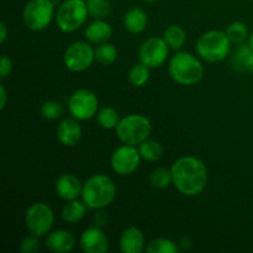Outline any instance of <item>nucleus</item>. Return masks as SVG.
Instances as JSON below:
<instances>
[{
	"mask_svg": "<svg viewBox=\"0 0 253 253\" xmlns=\"http://www.w3.org/2000/svg\"><path fill=\"white\" fill-rule=\"evenodd\" d=\"M173 185L187 197L199 195L208 184V168L202 160L185 156L175 161L170 167Z\"/></svg>",
	"mask_w": 253,
	"mask_h": 253,
	"instance_id": "1",
	"label": "nucleus"
},
{
	"mask_svg": "<svg viewBox=\"0 0 253 253\" xmlns=\"http://www.w3.org/2000/svg\"><path fill=\"white\" fill-rule=\"evenodd\" d=\"M116 185L109 175H91L83 184L82 200L89 209H105L115 199Z\"/></svg>",
	"mask_w": 253,
	"mask_h": 253,
	"instance_id": "2",
	"label": "nucleus"
},
{
	"mask_svg": "<svg viewBox=\"0 0 253 253\" xmlns=\"http://www.w3.org/2000/svg\"><path fill=\"white\" fill-rule=\"evenodd\" d=\"M169 76L180 85H194L199 83L204 74V67L198 57L189 52H178L168 64Z\"/></svg>",
	"mask_w": 253,
	"mask_h": 253,
	"instance_id": "3",
	"label": "nucleus"
},
{
	"mask_svg": "<svg viewBox=\"0 0 253 253\" xmlns=\"http://www.w3.org/2000/svg\"><path fill=\"white\" fill-rule=\"evenodd\" d=\"M231 44L226 32L210 30L199 37L197 42V52L204 61L216 63L224 61L229 56Z\"/></svg>",
	"mask_w": 253,
	"mask_h": 253,
	"instance_id": "4",
	"label": "nucleus"
},
{
	"mask_svg": "<svg viewBox=\"0 0 253 253\" xmlns=\"http://www.w3.org/2000/svg\"><path fill=\"white\" fill-rule=\"evenodd\" d=\"M115 130L116 136L124 145L138 146L150 137L152 125L146 116L131 114L121 119Z\"/></svg>",
	"mask_w": 253,
	"mask_h": 253,
	"instance_id": "5",
	"label": "nucleus"
},
{
	"mask_svg": "<svg viewBox=\"0 0 253 253\" xmlns=\"http://www.w3.org/2000/svg\"><path fill=\"white\" fill-rule=\"evenodd\" d=\"M85 0H64L56 12V24L62 32L72 34L85 24L88 19Z\"/></svg>",
	"mask_w": 253,
	"mask_h": 253,
	"instance_id": "6",
	"label": "nucleus"
},
{
	"mask_svg": "<svg viewBox=\"0 0 253 253\" xmlns=\"http://www.w3.org/2000/svg\"><path fill=\"white\" fill-rule=\"evenodd\" d=\"M54 16V4L51 0H30L22 12L24 24L32 31L47 29Z\"/></svg>",
	"mask_w": 253,
	"mask_h": 253,
	"instance_id": "7",
	"label": "nucleus"
},
{
	"mask_svg": "<svg viewBox=\"0 0 253 253\" xmlns=\"http://www.w3.org/2000/svg\"><path fill=\"white\" fill-rule=\"evenodd\" d=\"M54 224L53 210L46 203H35L25 214V225L30 234L46 236Z\"/></svg>",
	"mask_w": 253,
	"mask_h": 253,
	"instance_id": "8",
	"label": "nucleus"
},
{
	"mask_svg": "<svg viewBox=\"0 0 253 253\" xmlns=\"http://www.w3.org/2000/svg\"><path fill=\"white\" fill-rule=\"evenodd\" d=\"M68 109L77 120H89L96 116L99 111L98 96L89 89H78L69 98Z\"/></svg>",
	"mask_w": 253,
	"mask_h": 253,
	"instance_id": "9",
	"label": "nucleus"
},
{
	"mask_svg": "<svg viewBox=\"0 0 253 253\" xmlns=\"http://www.w3.org/2000/svg\"><path fill=\"white\" fill-rule=\"evenodd\" d=\"M95 61V48L89 42L77 41L66 49L63 63L72 72H84Z\"/></svg>",
	"mask_w": 253,
	"mask_h": 253,
	"instance_id": "10",
	"label": "nucleus"
},
{
	"mask_svg": "<svg viewBox=\"0 0 253 253\" xmlns=\"http://www.w3.org/2000/svg\"><path fill=\"white\" fill-rule=\"evenodd\" d=\"M169 49L163 37H151L141 44L138 57L141 63L146 64L148 68H157L167 61Z\"/></svg>",
	"mask_w": 253,
	"mask_h": 253,
	"instance_id": "11",
	"label": "nucleus"
},
{
	"mask_svg": "<svg viewBox=\"0 0 253 253\" xmlns=\"http://www.w3.org/2000/svg\"><path fill=\"white\" fill-rule=\"evenodd\" d=\"M141 160L142 157L136 146L124 145L114 151L110 163L114 172L120 175H128L136 172V169L140 167Z\"/></svg>",
	"mask_w": 253,
	"mask_h": 253,
	"instance_id": "12",
	"label": "nucleus"
},
{
	"mask_svg": "<svg viewBox=\"0 0 253 253\" xmlns=\"http://www.w3.org/2000/svg\"><path fill=\"white\" fill-rule=\"evenodd\" d=\"M82 250L85 253H106L109 250V240L101 227L91 226L84 230L79 239Z\"/></svg>",
	"mask_w": 253,
	"mask_h": 253,
	"instance_id": "13",
	"label": "nucleus"
},
{
	"mask_svg": "<svg viewBox=\"0 0 253 253\" xmlns=\"http://www.w3.org/2000/svg\"><path fill=\"white\" fill-rule=\"evenodd\" d=\"M56 193L61 199L66 200H74L82 197V190H83V183L77 177L76 174L72 173H63L59 175L56 180Z\"/></svg>",
	"mask_w": 253,
	"mask_h": 253,
	"instance_id": "14",
	"label": "nucleus"
},
{
	"mask_svg": "<svg viewBox=\"0 0 253 253\" xmlns=\"http://www.w3.org/2000/svg\"><path fill=\"white\" fill-rule=\"evenodd\" d=\"M57 140L64 147H73L78 145L82 138V126L79 125V120L76 118H67L59 123L57 126Z\"/></svg>",
	"mask_w": 253,
	"mask_h": 253,
	"instance_id": "15",
	"label": "nucleus"
},
{
	"mask_svg": "<svg viewBox=\"0 0 253 253\" xmlns=\"http://www.w3.org/2000/svg\"><path fill=\"white\" fill-rule=\"evenodd\" d=\"M119 246L124 253H141L145 249V235L138 227H127L121 232Z\"/></svg>",
	"mask_w": 253,
	"mask_h": 253,
	"instance_id": "16",
	"label": "nucleus"
},
{
	"mask_svg": "<svg viewBox=\"0 0 253 253\" xmlns=\"http://www.w3.org/2000/svg\"><path fill=\"white\" fill-rule=\"evenodd\" d=\"M47 249L56 253H67L71 252L76 246V239L72 232L67 230H56L49 231L44 241Z\"/></svg>",
	"mask_w": 253,
	"mask_h": 253,
	"instance_id": "17",
	"label": "nucleus"
},
{
	"mask_svg": "<svg viewBox=\"0 0 253 253\" xmlns=\"http://www.w3.org/2000/svg\"><path fill=\"white\" fill-rule=\"evenodd\" d=\"M113 30L109 22L101 19H94L93 21L89 22L84 31V36L89 43L100 44L104 42H108L111 37Z\"/></svg>",
	"mask_w": 253,
	"mask_h": 253,
	"instance_id": "18",
	"label": "nucleus"
},
{
	"mask_svg": "<svg viewBox=\"0 0 253 253\" xmlns=\"http://www.w3.org/2000/svg\"><path fill=\"white\" fill-rule=\"evenodd\" d=\"M148 24V16L141 7H132L124 16V26L130 34L137 35L146 30Z\"/></svg>",
	"mask_w": 253,
	"mask_h": 253,
	"instance_id": "19",
	"label": "nucleus"
},
{
	"mask_svg": "<svg viewBox=\"0 0 253 253\" xmlns=\"http://www.w3.org/2000/svg\"><path fill=\"white\" fill-rule=\"evenodd\" d=\"M86 208L88 207L84 204L83 200L82 202H79L78 199L68 200L62 208V219L68 224H78L85 216Z\"/></svg>",
	"mask_w": 253,
	"mask_h": 253,
	"instance_id": "20",
	"label": "nucleus"
},
{
	"mask_svg": "<svg viewBox=\"0 0 253 253\" xmlns=\"http://www.w3.org/2000/svg\"><path fill=\"white\" fill-rule=\"evenodd\" d=\"M232 64L241 71L253 72V51L249 44H239L232 57Z\"/></svg>",
	"mask_w": 253,
	"mask_h": 253,
	"instance_id": "21",
	"label": "nucleus"
},
{
	"mask_svg": "<svg viewBox=\"0 0 253 253\" xmlns=\"http://www.w3.org/2000/svg\"><path fill=\"white\" fill-rule=\"evenodd\" d=\"M163 39H165L166 43L169 46L170 49L179 51L184 46L185 40H187V34L178 25H169L165 30V32H163Z\"/></svg>",
	"mask_w": 253,
	"mask_h": 253,
	"instance_id": "22",
	"label": "nucleus"
},
{
	"mask_svg": "<svg viewBox=\"0 0 253 253\" xmlns=\"http://www.w3.org/2000/svg\"><path fill=\"white\" fill-rule=\"evenodd\" d=\"M95 118L99 126L105 128V130H113V128H116L121 120L118 111L114 108H110V106H105V108L99 109Z\"/></svg>",
	"mask_w": 253,
	"mask_h": 253,
	"instance_id": "23",
	"label": "nucleus"
},
{
	"mask_svg": "<svg viewBox=\"0 0 253 253\" xmlns=\"http://www.w3.org/2000/svg\"><path fill=\"white\" fill-rule=\"evenodd\" d=\"M138 151H140L142 160L147 161V162H156L163 155L162 145L158 141L150 140V138L138 145Z\"/></svg>",
	"mask_w": 253,
	"mask_h": 253,
	"instance_id": "24",
	"label": "nucleus"
},
{
	"mask_svg": "<svg viewBox=\"0 0 253 253\" xmlns=\"http://www.w3.org/2000/svg\"><path fill=\"white\" fill-rule=\"evenodd\" d=\"M118 59V49L110 42H104L96 46L95 61L103 66H110Z\"/></svg>",
	"mask_w": 253,
	"mask_h": 253,
	"instance_id": "25",
	"label": "nucleus"
},
{
	"mask_svg": "<svg viewBox=\"0 0 253 253\" xmlns=\"http://www.w3.org/2000/svg\"><path fill=\"white\" fill-rule=\"evenodd\" d=\"M225 32H226L227 37L232 44H242L250 36L247 25L241 21L231 22Z\"/></svg>",
	"mask_w": 253,
	"mask_h": 253,
	"instance_id": "26",
	"label": "nucleus"
},
{
	"mask_svg": "<svg viewBox=\"0 0 253 253\" xmlns=\"http://www.w3.org/2000/svg\"><path fill=\"white\" fill-rule=\"evenodd\" d=\"M89 15L93 19L105 20L111 14L110 0H85Z\"/></svg>",
	"mask_w": 253,
	"mask_h": 253,
	"instance_id": "27",
	"label": "nucleus"
},
{
	"mask_svg": "<svg viewBox=\"0 0 253 253\" xmlns=\"http://www.w3.org/2000/svg\"><path fill=\"white\" fill-rule=\"evenodd\" d=\"M148 182L153 188L165 189V188L173 184L172 172H170V169H166V168H156L151 172Z\"/></svg>",
	"mask_w": 253,
	"mask_h": 253,
	"instance_id": "28",
	"label": "nucleus"
},
{
	"mask_svg": "<svg viewBox=\"0 0 253 253\" xmlns=\"http://www.w3.org/2000/svg\"><path fill=\"white\" fill-rule=\"evenodd\" d=\"M179 251V246L174 241L165 237L155 239L146 247V252L148 253H177Z\"/></svg>",
	"mask_w": 253,
	"mask_h": 253,
	"instance_id": "29",
	"label": "nucleus"
},
{
	"mask_svg": "<svg viewBox=\"0 0 253 253\" xmlns=\"http://www.w3.org/2000/svg\"><path fill=\"white\" fill-rule=\"evenodd\" d=\"M150 69L146 64L138 63L135 64L128 72V81L136 88L143 86L150 79Z\"/></svg>",
	"mask_w": 253,
	"mask_h": 253,
	"instance_id": "30",
	"label": "nucleus"
},
{
	"mask_svg": "<svg viewBox=\"0 0 253 253\" xmlns=\"http://www.w3.org/2000/svg\"><path fill=\"white\" fill-rule=\"evenodd\" d=\"M63 106L56 100H47L41 105L40 113L47 120H57L63 115Z\"/></svg>",
	"mask_w": 253,
	"mask_h": 253,
	"instance_id": "31",
	"label": "nucleus"
},
{
	"mask_svg": "<svg viewBox=\"0 0 253 253\" xmlns=\"http://www.w3.org/2000/svg\"><path fill=\"white\" fill-rule=\"evenodd\" d=\"M40 240L39 236L34 234H30L22 240L21 251L24 253H36L40 251Z\"/></svg>",
	"mask_w": 253,
	"mask_h": 253,
	"instance_id": "32",
	"label": "nucleus"
},
{
	"mask_svg": "<svg viewBox=\"0 0 253 253\" xmlns=\"http://www.w3.org/2000/svg\"><path fill=\"white\" fill-rule=\"evenodd\" d=\"M12 71V62L7 56H2L0 61V77L1 79H5Z\"/></svg>",
	"mask_w": 253,
	"mask_h": 253,
	"instance_id": "33",
	"label": "nucleus"
},
{
	"mask_svg": "<svg viewBox=\"0 0 253 253\" xmlns=\"http://www.w3.org/2000/svg\"><path fill=\"white\" fill-rule=\"evenodd\" d=\"M108 220H109L108 214H106L103 209H98L93 216V224L94 226L103 227L108 224Z\"/></svg>",
	"mask_w": 253,
	"mask_h": 253,
	"instance_id": "34",
	"label": "nucleus"
},
{
	"mask_svg": "<svg viewBox=\"0 0 253 253\" xmlns=\"http://www.w3.org/2000/svg\"><path fill=\"white\" fill-rule=\"evenodd\" d=\"M6 100H7V93L6 89L2 84H0V110H4L5 106H6Z\"/></svg>",
	"mask_w": 253,
	"mask_h": 253,
	"instance_id": "35",
	"label": "nucleus"
},
{
	"mask_svg": "<svg viewBox=\"0 0 253 253\" xmlns=\"http://www.w3.org/2000/svg\"><path fill=\"white\" fill-rule=\"evenodd\" d=\"M6 37H7V27L4 22H1V24H0V42L4 43Z\"/></svg>",
	"mask_w": 253,
	"mask_h": 253,
	"instance_id": "36",
	"label": "nucleus"
},
{
	"mask_svg": "<svg viewBox=\"0 0 253 253\" xmlns=\"http://www.w3.org/2000/svg\"><path fill=\"white\" fill-rule=\"evenodd\" d=\"M178 246H182V249L183 250H188V249H190V246H192V245H190V240L188 239V237H184V239H182L179 241V244H178Z\"/></svg>",
	"mask_w": 253,
	"mask_h": 253,
	"instance_id": "37",
	"label": "nucleus"
},
{
	"mask_svg": "<svg viewBox=\"0 0 253 253\" xmlns=\"http://www.w3.org/2000/svg\"><path fill=\"white\" fill-rule=\"evenodd\" d=\"M247 44H249L250 48H251L252 51H253V31L251 32V34H250V36H249V43H247Z\"/></svg>",
	"mask_w": 253,
	"mask_h": 253,
	"instance_id": "38",
	"label": "nucleus"
},
{
	"mask_svg": "<svg viewBox=\"0 0 253 253\" xmlns=\"http://www.w3.org/2000/svg\"><path fill=\"white\" fill-rule=\"evenodd\" d=\"M142 1H146V2H156V1H158V0H142Z\"/></svg>",
	"mask_w": 253,
	"mask_h": 253,
	"instance_id": "39",
	"label": "nucleus"
}]
</instances>
